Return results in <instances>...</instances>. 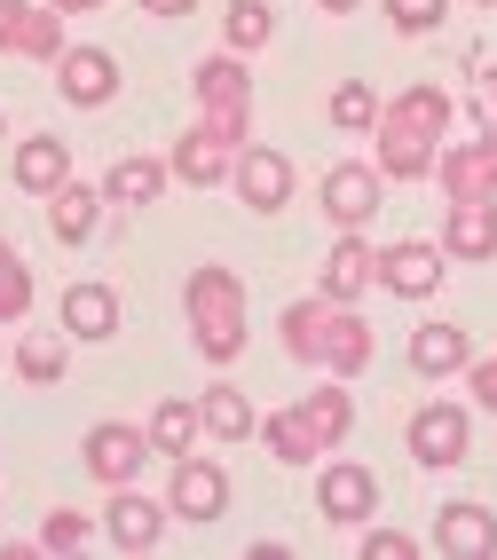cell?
I'll return each mask as SVG.
<instances>
[{"label": "cell", "instance_id": "6da1fadb", "mask_svg": "<svg viewBox=\"0 0 497 560\" xmlns=\"http://www.w3.org/2000/svg\"><path fill=\"white\" fill-rule=\"evenodd\" d=\"M277 340L300 371H316V380H363L371 355H379V331L363 324L356 301H324V292H300V301L277 316Z\"/></svg>", "mask_w": 497, "mask_h": 560}, {"label": "cell", "instance_id": "7a4b0ae2", "mask_svg": "<svg viewBox=\"0 0 497 560\" xmlns=\"http://www.w3.org/2000/svg\"><path fill=\"white\" fill-rule=\"evenodd\" d=\"M261 451H269L277 466H316V458H332V451H348V434H356V395H348V380H324V387H309L300 402H285V410H261Z\"/></svg>", "mask_w": 497, "mask_h": 560}, {"label": "cell", "instance_id": "3957f363", "mask_svg": "<svg viewBox=\"0 0 497 560\" xmlns=\"http://www.w3.org/2000/svg\"><path fill=\"white\" fill-rule=\"evenodd\" d=\"M182 316H189V348H198L213 371H229L253 348V301H245V277L221 269V260H198L182 277Z\"/></svg>", "mask_w": 497, "mask_h": 560}, {"label": "cell", "instance_id": "277c9868", "mask_svg": "<svg viewBox=\"0 0 497 560\" xmlns=\"http://www.w3.org/2000/svg\"><path fill=\"white\" fill-rule=\"evenodd\" d=\"M189 95H198V127L206 135H221L229 151H245V142H253V71H245L238 48L189 63Z\"/></svg>", "mask_w": 497, "mask_h": 560}, {"label": "cell", "instance_id": "5b68a950", "mask_svg": "<svg viewBox=\"0 0 497 560\" xmlns=\"http://www.w3.org/2000/svg\"><path fill=\"white\" fill-rule=\"evenodd\" d=\"M411 458L427 466V474H450V466H466L474 458V402H418L411 410Z\"/></svg>", "mask_w": 497, "mask_h": 560}, {"label": "cell", "instance_id": "8992f818", "mask_svg": "<svg viewBox=\"0 0 497 560\" xmlns=\"http://www.w3.org/2000/svg\"><path fill=\"white\" fill-rule=\"evenodd\" d=\"M316 513L332 521V529H363V521L379 513V474L363 458H316Z\"/></svg>", "mask_w": 497, "mask_h": 560}, {"label": "cell", "instance_id": "52a82bcc", "mask_svg": "<svg viewBox=\"0 0 497 560\" xmlns=\"http://www.w3.org/2000/svg\"><path fill=\"white\" fill-rule=\"evenodd\" d=\"M316 206L339 221V230H371L379 206H388V174H379L371 159H339V166H324V182H316Z\"/></svg>", "mask_w": 497, "mask_h": 560}, {"label": "cell", "instance_id": "ba28073f", "mask_svg": "<svg viewBox=\"0 0 497 560\" xmlns=\"http://www.w3.org/2000/svg\"><path fill=\"white\" fill-rule=\"evenodd\" d=\"M80 466L103 481V490H119V481H135V474L150 466V427H135V419H95L88 442H80Z\"/></svg>", "mask_w": 497, "mask_h": 560}, {"label": "cell", "instance_id": "9c48e42d", "mask_svg": "<svg viewBox=\"0 0 497 560\" xmlns=\"http://www.w3.org/2000/svg\"><path fill=\"white\" fill-rule=\"evenodd\" d=\"M56 88H63L71 110H103L111 95L127 88V71H119V56L95 48V40H63V56H56Z\"/></svg>", "mask_w": 497, "mask_h": 560}, {"label": "cell", "instance_id": "30bf717a", "mask_svg": "<svg viewBox=\"0 0 497 560\" xmlns=\"http://www.w3.org/2000/svg\"><path fill=\"white\" fill-rule=\"evenodd\" d=\"M450 277V253L435 237H403V245H379V292L395 301H435Z\"/></svg>", "mask_w": 497, "mask_h": 560}, {"label": "cell", "instance_id": "8fae6325", "mask_svg": "<svg viewBox=\"0 0 497 560\" xmlns=\"http://www.w3.org/2000/svg\"><path fill=\"white\" fill-rule=\"evenodd\" d=\"M166 513L174 521H189V529H206V521H221L229 513V474L213 466V458H174V474H166Z\"/></svg>", "mask_w": 497, "mask_h": 560}, {"label": "cell", "instance_id": "7c38bea8", "mask_svg": "<svg viewBox=\"0 0 497 560\" xmlns=\"http://www.w3.org/2000/svg\"><path fill=\"white\" fill-rule=\"evenodd\" d=\"M229 190H238V206H253V213H285L292 206V159L269 151V142H245V151L229 159Z\"/></svg>", "mask_w": 497, "mask_h": 560}, {"label": "cell", "instance_id": "4fadbf2b", "mask_svg": "<svg viewBox=\"0 0 497 560\" xmlns=\"http://www.w3.org/2000/svg\"><path fill=\"white\" fill-rule=\"evenodd\" d=\"M427 182H442V198H497V135L474 127L466 142H442Z\"/></svg>", "mask_w": 497, "mask_h": 560}, {"label": "cell", "instance_id": "5bb4252c", "mask_svg": "<svg viewBox=\"0 0 497 560\" xmlns=\"http://www.w3.org/2000/svg\"><path fill=\"white\" fill-rule=\"evenodd\" d=\"M166 498H142L135 481H119V490L103 498V537L119 545V552H159V537H166Z\"/></svg>", "mask_w": 497, "mask_h": 560}, {"label": "cell", "instance_id": "9a60e30c", "mask_svg": "<svg viewBox=\"0 0 497 560\" xmlns=\"http://www.w3.org/2000/svg\"><path fill=\"white\" fill-rule=\"evenodd\" d=\"M316 292H324V301H356L363 308V292H379V245L363 230H339L332 253H324V269H316Z\"/></svg>", "mask_w": 497, "mask_h": 560}, {"label": "cell", "instance_id": "2e32d148", "mask_svg": "<svg viewBox=\"0 0 497 560\" xmlns=\"http://www.w3.org/2000/svg\"><path fill=\"white\" fill-rule=\"evenodd\" d=\"M0 56L56 63L63 56V16L48 9V0H0Z\"/></svg>", "mask_w": 497, "mask_h": 560}, {"label": "cell", "instance_id": "e0dca14e", "mask_svg": "<svg viewBox=\"0 0 497 560\" xmlns=\"http://www.w3.org/2000/svg\"><path fill=\"white\" fill-rule=\"evenodd\" d=\"M427 545L450 552V560H489V552H497V513L474 505V498H458V505L435 513V537H427Z\"/></svg>", "mask_w": 497, "mask_h": 560}, {"label": "cell", "instance_id": "ac0fdd59", "mask_svg": "<svg viewBox=\"0 0 497 560\" xmlns=\"http://www.w3.org/2000/svg\"><path fill=\"white\" fill-rule=\"evenodd\" d=\"M442 253L450 260H497V198H450Z\"/></svg>", "mask_w": 497, "mask_h": 560}, {"label": "cell", "instance_id": "d6986e66", "mask_svg": "<svg viewBox=\"0 0 497 560\" xmlns=\"http://www.w3.org/2000/svg\"><path fill=\"white\" fill-rule=\"evenodd\" d=\"M371 142H379V174H388V182H427L435 174V151H442V142L435 135H418V127H395V119H371Z\"/></svg>", "mask_w": 497, "mask_h": 560}, {"label": "cell", "instance_id": "ffe728a7", "mask_svg": "<svg viewBox=\"0 0 497 560\" xmlns=\"http://www.w3.org/2000/svg\"><path fill=\"white\" fill-rule=\"evenodd\" d=\"M166 159H142V151H127V159H111L103 166V182H95V190H103V206H119V213H135V206H159L166 198Z\"/></svg>", "mask_w": 497, "mask_h": 560}, {"label": "cell", "instance_id": "44dd1931", "mask_svg": "<svg viewBox=\"0 0 497 560\" xmlns=\"http://www.w3.org/2000/svg\"><path fill=\"white\" fill-rule=\"evenodd\" d=\"M9 363H16L24 387H63V371H71V331H56V324H24L16 348H9Z\"/></svg>", "mask_w": 497, "mask_h": 560}, {"label": "cell", "instance_id": "7402d4cb", "mask_svg": "<svg viewBox=\"0 0 497 560\" xmlns=\"http://www.w3.org/2000/svg\"><path fill=\"white\" fill-rule=\"evenodd\" d=\"M403 355H411L418 380H458V371L474 363V331L466 324H418Z\"/></svg>", "mask_w": 497, "mask_h": 560}, {"label": "cell", "instance_id": "603a6c76", "mask_svg": "<svg viewBox=\"0 0 497 560\" xmlns=\"http://www.w3.org/2000/svg\"><path fill=\"white\" fill-rule=\"evenodd\" d=\"M63 331H71V348H95V340H111L119 331V292L111 284H63Z\"/></svg>", "mask_w": 497, "mask_h": 560}, {"label": "cell", "instance_id": "cb8c5ba5", "mask_svg": "<svg viewBox=\"0 0 497 560\" xmlns=\"http://www.w3.org/2000/svg\"><path fill=\"white\" fill-rule=\"evenodd\" d=\"M229 159H238V151H229L221 135H206L198 119H189V135L166 151V174H174V182H189V190H213V182H229Z\"/></svg>", "mask_w": 497, "mask_h": 560}, {"label": "cell", "instance_id": "d4e9b609", "mask_svg": "<svg viewBox=\"0 0 497 560\" xmlns=\"http://www.w3.org/2000/svg\"><path fill=\"white\" fill-rule=\"evenodd\" d=\"M103 230V190L95 182H56L48 190V237L56 245H88Z\"/></svg>", "mask_w": 497, "mask_h": 560}, {"label": "cell", "instance_id": "484cf974", "mask_svg": "<svg viewBox=\"0 0 497 560\" xmlns=\"http://www.w3.org/2000/svg\"><path fill=\"white\" fill-rule=\"evenodd\" d=\"M150 458H189V451H198V442H206V419H198V402H189V395H166L159 410H150Z\"/></svg>", "mask_w": 497, "mask_h": 560}, {"label": "cell", "instance_id": "4316f807", "mask_svg": "<svg viewBox=\"0 0 497 560\" xmlns=\"http://www.w3.org/2000/svg\"><path fill=\"white\" fill-rule=\"evenodd\" d=\"M56 182H71V142L63 135H24L16 142V190L24 198H48Z\"/></svg>", "mask_w": 497, "mask_h": 560}, {"label": "cell", "instance_id": "83f0119b", "mask_svg": "<svg viewBox=\"0 0 497 560\" xmlns=\"http://www.w3.org/2000/svg\"><path fill=\"white\" fill-rule=\"evenodd\" d=\"M198 419H206V442H253V427H261V410H253V395H245V387H229V380H213V387L198 395Z\"/></svg>", "mask_w": 497, "mask_h": 560}, {"label": "cell", "instance_id": "f1b7e54d", "mask_svg": "<svg viewBox=\"0 0 497 560\" xmlns=\"http://www.w3.org/2000/svg\"><path fill=\"white\" fill-rule=\"evenodd\" d=\"M269 40H277V9H269V0H229V9H221V48L261 56Z\"/></svg>", "mask_w": 497, "mask_h": 560}, {"label": "cell", "instance_id": "f546056e", "mask_svg": "<svg viewBox=\"0 0 497 560\" xmlns=\"http://www.w3.org/2000/svg\"><path fill=\"white\" fill-rule=\"evenodd\" d=\"M32 316V269H24V253L0 237V324H24Z\"/></svg>", "mask_w": 497, "mask_h": 560}, {"label": "cell", "instance_id": "4dcf8cb0", "mask_svg": "<svg viewBox=\"0 0 497 560\" xmlns=\"http://www.w3.org/2000/svg\"><path fill=\"white\" fill-rule=\"evenodd\" d=\"M371 119H379L371 80H339V88H332V127H339V135H371Z\"/></svg>", "mask_w": 497, "mask_h": 560}, {"label": "cell", "instance_id": "1f68e13d", "mask_svg": "<svg viewBox=\"0 0 497 560\" xmlns=\"http://www.w3.org/2000/svg\"><path fill=\"white\" fill-rule=\"evenodd\" d=\"M356 552H363V560H411V552H418V537H411V529H388V521L371 513L363 529H356Z\"/></svg>", "mask_w": 497, "mask_h": 560}, {"label": "cell", "instance_id": "d6a6232c", "mask_svg": "<svg viewBox=\"0 0 497 560\" xmlns=\"http://www.w3.org/2000/svg\"><path fill=\"white\" fill-rule=\"evenodd\" d=\"M88 537H95V521H88V513H71V505H56V513L41 521V552H80Z\"/></svg>", "mask_w": 497, "mask_h": 560}, {"label": "cell", "instance_id": "836d02e7", "mask_svg": "<svg viewBox=\"0 0 497 560\" xmlns=\"http://www.w3.org/2000/svg\"><path fill=\"white\" fill-rule=\"evenodd\" d=\"M379 9H388V24H395V32H411V40H418V32H442L450 0H379Z\"/></svg>", "mask_w": 497, "mask_h": 560}, {"label": "cell", "instance_id": "e575fe53", "mask_svg": "<svg viewBox=\"0 0 497 560\" xmlns=\"http://www.w3.org/2000/svg\"><path fill=\"white\" fill-rule=\"evenodd\" d=\"M466 110H474V127L497 135V63H474V80H466Z\"/></svg>", "mask_w": 497, "mask_h": 560}, {"label": "cell", "instance_id": "d590c367", "mask_svg": "<svg viewBox=\"0 0 497 560\" xmlns=\"http://www.w3.org/2000/svg\"><path fill=\"white\" fill-rule=\"evenodd\" d=\"M458 380L474 387V410H489V419H497V355H474L466 371H458Z\"/></svg>", "mask_w": 497, "mask_h": 560}, {"label": "cell", "instance_id": "8d00e7d4", "mask_svg": "<svg viewBox=\"0 0 497 560\" xmlns=\"http://www.w3.org/2000/svg\"><path fill=\"white\" fill-rule=\"evenodd\" d=\"M142 16H189V9H206V0H135Z\"/></svg>", "mask_w": 497, "mask_h": 560}, {"label": "cell", "instance_id": "74e56055", "mask_svg": "<svg viewBox=\"0 0 497 560\" xmlns=\"http://www.w3.org/2000/svg\"><path fill=\"white\" fill-rule=\"evenodd\" d=\"M56 16H95V9H111V0H48Z\"/></svg>", "mask_w": 497, "mask_h": 560}, {"label": "cell", "instance_id": "f35d334b", "mask_svg": "<svg viewBox=\"0 0 497 560\" xmlns=\"http://www.w3.org/2000/svg\"><path fill=\"white\" fill-rule=\"evenodd\" d=\"M316 9H324V16H348V9H363V0H316Z\"/></svg>", "mask_w": 497, "mask_h": 560}, {"label": "cell", "instance_id": "ab89813d", "mask_svg": "<svg viewBox=\"0 0 497 560\" xmlns=\"http://www.w3.org/2000/svg\"><path fill=\"white\" fill-rule=\"evenodd\" d=\"M466 9H497V0H466Z\"/></svg>", "mask_w": 497, "mask_h": 560}, {"label": "cell", "instance_id": "60d3db41", "mask_svg": "<svg viewBox=\"0 0 497 560\" xmlns=\"http://www.w3.org/2000/svg\"><path fill=\"white\" fill-rule=\"evenodd\" d=\"M0 135H9V119H0Z\"/></svg>", "mask_w": 497, "mask_h": 560}]
</instances>
